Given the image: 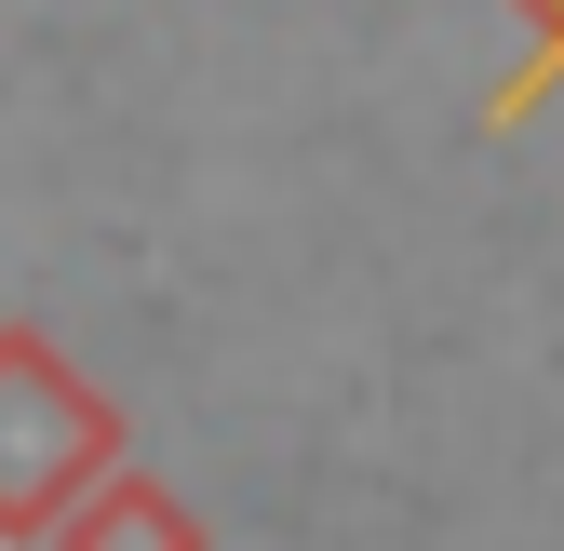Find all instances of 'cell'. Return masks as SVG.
<instances>
[{
    "instance_id": "3",
    "label": "cell",
    "mask_w": 564,
    "mask_h": 551,
    "mask_svg": "<svg viewBox=\"0 0 564 551\" xmlns=\"http://www.w3.org/2000/svg\"><path fill=\"white\" fill-rule=\"evenodd\" d=\"M511 14H524V28H538V54H524V82H511V95H498V121H511V108H538V95H551V82H564V0H511Z\"/></svg>"
},
{
    "instance_id": "1",
    "label": "cell",
    "mask_w": 564,
    "mask_h": 551,
    "mask_svg": "<svg viewBox=\"0 0 564 551\" xmlns=\"http://www.w3.org/2000/svg\"><path fill=\"white\" fill-rule=\"evenodd\" d=\"M121 457V418L28 323H0V538H54V511Z\"/></svg>"
},
{
    "instance_id": "2",
    "label": "cell",
    "mask_w": 564,
    "mask_h": 551,
    "mask_svg": "<svg viewBox=\"0 0 564 551\" xmlns=\"http://www.w3.org/2000/svg\"><path fill=\"white\" fill-rule=\"evenodd\" d=\"M54 551H202V525L149 485H95V498L54 511Z\"/></svg>"
}]
</instances>
